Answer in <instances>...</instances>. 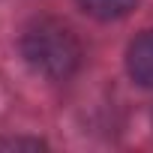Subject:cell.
<instances>
[{
    "mask_svg": "<svg viewBox=\"0 0 153 153\" xmlns=\"http://www.w3.org/2000/svg\"><path fill=\"white\" fill-rule=\"evenodd\" d=\"M21 57L27 66L48 81H66L81 66V42L63 21L36 18L21 33Z\"/></svg>",
    "mask_w": 153,
    "mask_h": 153,
    "instance_id": "6da1fadb",
    "label": "cell"
},
{
    "mask_svg": "<svg viewBox=\"0 0 153 153\" xmlns=\"http://www.w3.org/2000/svg\"><path fill=\"white\" fill-rule=\"evenodd\" d=\"M126 69H129V75L141 87L153 90V30H144V33H138L129 42V48H126Z\"/></svg>",
    "mask_w": 153,
    "mask_h": 153,
    "instance_id": "7a4b0ae2",
    "label": "cell"
},
{
    "mask_svg": "<svg viewBox=\"0 0 153 153\" xmlns=\"http://www.w3.org/2000/svg\"><path fill=\"white\" fill-rule=\"evenodd\" d=\"M135 3H138V0H78V6H81L87 15L99 18V21L123 18V15H129V12L135 9Z\"/></svg>",
    "mask_w": 153,
    "mask_h": 153,
    "instance_id": "3957f363",
    "label": "cell"
},
{
    "mask_svg": "<svg viewBox=\"0 0 153 153\" xmlns=\"http://www.w3.org/2000/svg\"><path fill=\"white\" fill-rule=\"evenodd\" d=\"M3 147H42V141H24V138H15V141H3Z\"/></svg>",
    "mask_w": 153,
    "mask_h": 153,
    "instance_id": "277c9868",
    "label": "cell"
}]
</instances>
